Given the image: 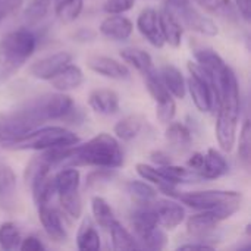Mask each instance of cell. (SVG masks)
<instances>
[{"instance_id":"60d3db41","label":"cell","mask_w":251,"mask_h":251,"mask_svg":"<svg viewBox=\"0 0 251 251\" xmlns=\"http://www.w3.org/2000/svg\"><path fill=\"white\" fill-rule=\"evenodd\" d=\"M175 113H176V104L172 97L156 103V118L160 124L168 125L169 122H172Z\"/></svg>"},{"instance_id":"ab89813d","label":"cell","mask_w":251,"mask_h":251,"mask_svg":"<svg viewBox=\"0 0 251 251\" xmlns=\"http://www.w3.org/2000/svg\"><path fill=\"white\" fill-rule=\"evenodd\" d=\"M238 156H240V160L243 162V165L246 168H249L251 160V126L249 119H246L241 126L240 143H238Z\"/></svg>"},{"instance_id":"681fc988","label":"cell","mask_w":251,"mask_h":251,"mask_svg":"<svg viewBox=\"0 0 251 251\" xmlns=\"http://www.w3.org/2000/svg\"><path fill=\"white\" fill-rule=\"evenodd\" d=\"M203 159H204V154L203 153H194L190 159H188V166L194 171L199 172V169L201 168L203 165Z\"/></svg>"},{"instance_id":"f1b7e54d","label":"cell","mask_w":251,"mask_h":251,"mask_svg":"<svg viewBox=\"0 0 251 251\" xmlns=\"http://www.w3.org/2000/svg\"><path fill=\"white\" fill-rule=\"evenodd\" d=\"M126 191L137 206H149L157 199V190L147 181H129L126 184Z\"/></svg>"},{"instance_id":"1f68e13d","label":"cell","mask_w":251,"mask_h":251,"mask_svg":"<svg viewBox=\"0 0 251 251\" xmlns=\"http://www.w3.org/2000/svg\"><path fill=\"white\" fill-rule=\"evenodd\" d=\"M137 174L147 182H151L154 185H157V188L168 194L171 190L175 188V185L159 171V168H153L150 165H146V163H137Z\"/></svg>"},{"instance_id":"8fae6325","label":"cell","mask_w":251,"mask_h":251,"mask_svg":"<svg viewBox=\"0 0 251 251\" xmlns=\"http://www.w3.org/2000/svg\"><path fill=\"white\" fill-rule=\"evenodd\" d=\"M72 62V54L69 51H56L53 54H49L37 62H34L29 66V75L35 79L49 81L53 78L63 66Z\"/></svg>"},{"instance_id":"c3c4849f","label":"cell","mask_w":251,"mask_h":251,"mask_svg":"<svg viewBox=\"0 0 251 251\" xmlns=\"http://www.w3.org/2000/svg\"><path fill=\"white\" fill-rule=\"evenodd\" d=\"M150 157H151V160H153L154 163H157V166H165V165L172 163L171 157H169L166 153H163V151H154V153H151Z\"/></svg>"},{"instance_id":"ee69618b","label":"cell","mask_w":251,"mask_h":251,"mask_svg":"<svg viewBox=\"0 0 251 251\" xmlns=\"http://www.w3.org/2000/svg\"><path fill=\"white\" fill-rule=\"evenodd\" d=\"M19 249L24 251H40L44 250L46 246L37 238V237H26L21 241Z\"/></svg>"},{"instance_id":"2e32d148","label":"cell","mask_w":251,"mask_h":251,"mask_svg":"<svg viewBox=\"0 0 251 251\" xmlns=\"http://www.w3.org/2000/svg\"><path fill=\"white\" fill-rule=\"evenodd\" d=\"M99 31L103 37L113 40V41H125L131 37L132 31H134V25L132 22L122 16V13L119 15H110L107 18H104L99 26Z\"/></svg>"},{"instance_id":"cb8c5ba5","label":"cell","mask_w":251,"mask_h":251,"mask_svg":"<svg viewBox=\"0 0 251 251\" xmlns=\"http://www.w3.org/2000/svg\"><path fill=\"white\" fill-rule=\"evenodd\" d=\"M53 184L57 196L78 191L81 184V174L74 166H66L53 176Z\"/></svg>"},{"instance_id":"4dcf8cb0","label":"cell","mask_w":251,"mask_h":251,"mask_svg":"<svg viewBox=\"0 0 251 251\" xmlns=\"http://www.w3.org/2000/svg\"><path fill=\"white\" fill-rule=\"evenodd\" d=\"M159 171L174 184H191V182H199L200 179H203L200 176V174L194 169H187L182 166H174L172 163L165 165V166H159Z\"/></svg>"},{"instance_id":"e575fe53","label":"cell","mask_w":251,"mask_h":251,"mask_svg":"<svg viewBox=\"0 0 251 251\" xmlns=\"http://www.w3.org/2000/svg\"><path fill=\"white\" fill-rule=\"evenodd\" d=\"M91 212H93L96 222L104 229H109L112 226V224L116 221V216H115L112 207L103 197L96 196L91 199Z\"/></svg>"},{"instance_id":"4fadbf2b","label":"cell","mask_w":251,"mask_h":251,"mask_svg":"<svg viewBox=\"0 0 251 251\" xmlns=\"http://www.w3.org/2000/svg\"><path fill=\"white\" fill-rule=\"evenodd\" d=\"M151 209L156 213L157 222L162 228L165 229H175L176 226H179L184 222L185 218V210L184 207L174 200H159L156 199L151 203Z\"/></svg>"},{"instance_id":"7c38bea8","label":"cell","mask_w":251,"mask_h":251,"mask_svg":"<svg viewBox=\"0 0 251 251\" xmlns=\"http://www.w3.org/2000/svg\"><path fill=\"white\" fill-rule=\"evenodd\" d=\"M87 66L93 72H96L101 76H106L110 79H118V81L128 79L131 75V72L125 63H121L119 60L109 57V56H103V54H91L87 59Z\"/></svg>"},{"instance_id":"277c9868","label":"cell","mask_w":251,"mask_h":251,"mask_svg":"<svg viewBox=\"0 0 251 251\" xmlns=\"http://www.w3.org/2000/svg\"><path fill=\"white\" fill-rule=\"evenodd\" d=\"M79 138L63 126H44L37 128L16 140L3 143V147L10 150H35L43 151L49 149L74 146Z\"/></svg>"},{"instance_id":"f6af8a7d","label":"cell","mask_w":251,"mask_h":251,"mask_svg":"<svg viewBox=\"0 0 251 251\" xmlns=\"http://www.w3.org/2000/svg\"><path fill=\"white\" fill-rule=\"evenodd\" d=\"M237 10L240 12V15L243 16V19L246 22H250L251 18V0H237L235 3Z\"/></svg>"},{"instance_id":"7a4b0ae2","label":"cell","mask_w":251,"mask_h":251,"mask_svg":"<svg viewBox=\"0 0 251 251\" xmlns=\"http://www.w3.org/2000/svg\"><path fill=\"white\" fill-rule=\"evenodd\" d=\"M124 165V153L118 140L106 132L93 137L82 146L74 147L68 166H94L116 169Z\"/></svg>"},{"instance_id":"83f0119b","label":"cell","mask_w":251,"mask_h":251,"mask_svg":"<svg viewBox=\"0 0 251 251\" xmlns=\"http://www.w3.org/2000/svg\"><path fill=\"white\" fill-rule=\"evenodd\" d=\"M76 246L78 249L82 251H97L100 250V235L97 229L94 228L91 219H84L78 234H76Z\"/></svg>"},{"instance_id":"f546056e","label":"cell","mask_w":251,"mask_h":251,"mask_svg":"<svg viewBox=\"0 0 251 251\" xmlns=\"http://www.w3.org/2000/svg\"><path fill=\"white\" fill-rule=\"evenodd\" d=\"M143 124H144L143 116H140V115H128V116L122 118L119 122H116L113 131H115L116 137L121 138L122 141H131L140 134V131L143 128Z\"/></svg>"},{"instance_id":"5b68a950","label":"cell","mask_w":251,"mask_h":251,"mask_svg":"<svg viewBox=\"0 0 251 251\" xmlns=\"http://www.w3.org/2000/svg\"><path fill=\"white\" fill-rule=\"evenodd\" d=\"M131 225L134 228L137 241L141 243V247H146L149 250L165 249L168 237L160 228L151 204L137 206V209L131 213Z\"/></svg>"},{"instance_id":"d6986e66","label":"cell","mask_w":251,"mask_h":251,"mask_svg":"<svg viewBox=\"0 0 251 251\" xmlns=\"http://www.w3.org/2000/svg\"><path fill=\"white\" fill-rule=\"evenodd\" d=\"M159 22H160V31L163 35L165 43H168L171 47H179L182 43V25L176 19V16L163 7L159 12Z\"/></svg>"},{"instance_id":"f35d334b","label":"cell","mask_w":251,"mask_h":251,"mask_svg":"<svg viewBox=\"0 0 251 251\" xmlns=\"http://www.w3.org/2000/svg\"><path fill=\"white\" fill-rule=\"evenodd\" d=\"M22 241L21 231L13 222H4L0 225V247L3 250H16Z\"/></svg>"},{"instance_id":"8d00e7d4","label":"cell","mask_w":251,"mask_h":251,"mask_svg":"<svg viewBox=\"0 0 251 251\" xmlns=\"http://www.w3.org/2000/svg\"><path fill=\"white\" fill-rule=\"evenodd\" d=\"M59 203H60V207H62L63 213L66 216H69L72 221H76V219L81 218V215H82V201H81L79 190L59 196Z\"/></svg>"},{"instance_id":"836d02e7","label":"cell","mask_w":251,"mask_h":251,"mask_svg":"<svg viewBox=\"0 0 251 251\" xmlns=\"http://www.w3.org/2000/svg\"><path fill=\"white\" fill-rule=\"evenodd\" d=\"M53 3L57 19L65 24L75 21L84 7V0H53Z\"/></svg>"},{"instance_id":"ffe728a7","label":"cell","mask_w":251,"mask_h":251,"mask_svg":"<svg viewBox=\"0 0 251 251\" xmlns=\"http://www.w3.org/2000/svg\"><path fill=\"white\" fill-rule=\"evenodd\" d=\"M229 166L226 159L216 149H209L204 154L203 165L199 169V174L203 179H218L228 172Z\"/></svg>"},{"instance_id":"5bb4252c","label":"cell","mask_w":251,"mask_h":251,"mask_svg":"<svg viewBox=\"0 0 251 251\" xmlns=\"http://www.w3.org/2000/svg\"><path fill=\"white\" fill-rule=\"evenodd\" d=\"M137 28L140 34L156 49H162L165 46V40L160 31L159 12L153 7H146L137 18Z\"/></svg>"},{"instance_id":"d6a6232c","label":"cell","mask_w":251,"mask_h":251,"mask_svg":"<svg viewBox=\"0 0 251 251\" xmlns=\"http://www.w3.org/2000/svg\"><path fill=\"white\" fill-rule=\"evenodd\" d=\"M16 190V175L13 169L4 163H0V204L6 206L12 203Z\"/></svg>"},{"instance_id":"d4e9b609","label":"cell","mask_w":251,"mask_h":251,"mask_svg":"<svg viewBox=\"0 0 251 251\" xmlns=\"http://www.w3.org/2000/svg\"><path fill=\"white\" fill-rule=\"evenodd\" d=\"M121 57L129 63L131 66H134L143 76L144 75H149L151 72H154V65H153V59L151 56L141 50V49H137V47H126L124 50H121Z\"/></svg>"},{"instance_id":"e0dca14e","label":"cell","mask_w":251,"mask_h":251,"mask_svg":"<svg viewBox=\"0 0 251 251\" xmlns=\"http://www.w3.org/2000/svg\"><path fill=\"white\" fill-rule=\"evenodd\" d=\"M88 104L100 115H115L119 112V96L110 88H96L88 96Z\"/></svg>"},{"instance_id":"4316f807","label":"cell","mask_w":251,"mask_h":251,"mask_svg":"<svg viewBox=\"0 0 251 251\" xmlns=\"http://www.w3.org/2000/svg\"><path fill=\"white\" fill-rule=\"evenodd\" d=\"M197 4L207 13L225 19V21H235L237 19V7L232 0H196Z\"/></svg>"},{"instance_id":"d590c367","label":"cell","mask_w":251,"mask_h":251,"mask_svg":"<svg viewBox=\"0 0 251 251\" xmlns=\"http://www.w3.org/2000/svg\"><path fill=\"white\" fill-rule=\"evenodd\" d=\"M113 178H116V171L110 169V168H97L93 172H90L87 175L85 179V188L90 191H97L101 190L103 187H106L107 184H110L113 181Z\"/></svg>"},{"instance_id":"9c48e42d","label":"cell","mask_w":251,"mask_h":251,"mask_svg":"<svg viewBox=\"0 0 251 251\" xmlns=\"http://www.w3.org/2000/svg\"><path fill=\"white\" fill-rule=\"evenodd\" d=\"M241 207V203H228L210 210H201V213L193 215L187 221L188 232L197 240L203 241L222 221L232 218Z\"/></svg>"},{"instance_id":"6da1fadb","label":"cell","mask_w":251,"mask_h":251,"mask_svg":"<svg viewBox=\"0 0 251 251\" xmlns=\"http://www.w3.org/2000/svg\"><path fill=\"white\" fill-rule=\"evenodd\" d=\"M72 109V99L62 91L32 97L12 112L0 113V143L16 140L40 128L47 121L65 118Z\"/></svg>"},{"instance_id":"7bdbcfd3","label":"cell","mask_w":251,"mask_h":251,"mask_svg":"<svg viewBox=\"0 0 251 251\" xmlns=\"http://www.w3.org/2000/svg\"><path fill=\"white\" fill-rule=\"evenodd\" d=\"M21 3L22 0H0V22L4 21L9 15L15 13Z\"/></svg>"},{"instance_id":"b9f144b4","label":"cell","mask_w":251,"mask_h":251,"mask_svg":"<svg viewBox=\"0 0 251 251\" xmlns=\"http://www.w3.org/2000/svg\"><path fill=\"white\" fill-rule=\"evenodd\" d=\"M135 0H106L103 4V10L109 15L125 13L132 9Z\"/></svg>"},{"instance_id":"9a60e30c","label":"cell","mask_w":251,"mask_h":251,"mask_svg":"<svg viewBox=\"0 0 251 251\" xmlns=\"http://www.w3.org/2000/svg\"><path fill=\"white\" fill-rule=\"evenodd\" d=\"M37 210H38V219H40L46 234L49 235V238L59 244L65 243L68 240V232L62 222L60 213L56 209L50 207V204L41 206Z\"/></svg>"},{"instance_id":"484cf974","label":"cell","mask_w":251,"mask_h":251,"mask_svg":"<svg viewBox=\"0 0 251 251\" xmlns=\"http://www.w3.org/2000/svg\"><path fill=\"white\" fill-rule=\"evenodd\" d=\"M110 231V237H112V244L113 249L118 251H131L141 249L140 243L137 241V238L116 219L112 226L109 228Z\"/></svg>"},{"instance_id":"8992f818","label":"cell","mask_w":251,"mask_h":251,"mask_svg":"<svg viewBox=\"0 0 251 251\" xmlns=\"http://www.w3.org/2000/svg\"><path fill=\"white\" fill-rule=\"evenodd\" d=\"M187 68L191 74L187 81V88L190 90L193 103L200 112H210L216 103V91L212 75L199 63L188 62Z\"/></svg>"},{"instance_id":"30bf717a","label":"cell","mask_w":251,"mask_h":251,"mask_svg":"<svg viewBox=\"0 0 251 251\" xmlns=\"http://www.w3.org/2000/svg\"><path fill=\"white\" fill-rule=\"evenodd\" d=\"M238 116L240 113H235L232 110L218 107V119H216V138L221 146V149L226 153H229L237 141V126H238Z\"/></svg>"},{"instance_id":"44dd1931","label":"cell","mask_w":251,"mask_h":251,"mask_svg":"<svg viewBox=\"0 0 251 251\" xmlns=\"http://www.w3.org/2000/svg\"><path fill=\"white\" fill-rule=\"evenodd\" d=\"M193 54L197 60V63L200 66H203L210 75H212V79L218 78L226 68L228 65L225 63V60L219 56L218 51H215L213 49L210 47H196L193 50Z\"/></svg>"},{"instance_id":"52a82bcc","label":"cell","mask_w":251,"mask_h":251,"mask_svg":"<svg viewBox=\"0 0 251 251\" xmlns=\"http://www.w3.org/2000/svg\"><path fill=\"white\" fill-rule=\"evenodd\" d=\"M190 1L191 0H168L165 1V7L176 16V19L182 26L194 32H199L201 35H207V37L218 35L216 24L210 18L200 13L194 6H191Z\"/></svg>"},{"instance_id":"ac0fdd59","label":"cell","mask_w":251,"mask_h":251,"mask_svg":"<svg viewBox=\"0 0 251 251\" xmlns=\"http://www.w3.org/2000/svg\"><path fill=\"white\" fill-rule=\"evenodd\" d=\"M49 82L51 84V87L56 91L65 93V91H69V90H75V88L82 85V82H84V72L81 71L79 66L68 63L53 78H50Z\"/></svg>"},{"instance_id":"7dc6e473","label":"cell","mask_w":251,"mask_h":251,"mask_svg":"<svg viewBox=\"0 0 251 251\" xmlns=\"http://www.w3.org/2000/svg\"><path fill=\"white\" fill-rule=\"evenodd\" d=\"M94 37H96V32L88 28H81L74 35V38L76 41H91V40H94Z\"/></svg>"},{"instance_id":"603a6c76","label":"cell","mask_w":251,"mask_h":251,"mask_svg":"<svg viewBox=\"0 0 251 251\" xmlns=\"http://www.w3.org/2000/svg\"><path fill=\"white\" fill-rule=\"evenodd\" d=\"M159 76L162 79V82L165 84L166 90L171 93V96L176 97V99H184L185 97V91H187V84L185 79L182 76V72L171 63H166L160 68Z\"/></svg>"},{"instance_id":"ba28073f","label":"cell","mask_w":251,"mask_h":251,"mask_svg":"<svg viewBox=\"0 0 251 251\" xmlns=\"http://www.w3.org/2000/svg\"><path fill=\"white\" fill-rule=\"evenodd\" d=\"M172 199H176L179 203L187 204L188 207L197 210H210L228 203H241L243 194L238 191H222V190H207V191H193V193H178L172 191Z\"/></svg>"},{"instance_id":"7402d4cb","label":"cell","mask_w":251,"mask_h":251,"mask_svg":"<svg viewBox=\"0 0 251 251\" xmlns=\"http://www.w3.org/2000/svg\"><path fill=\"white\" fill-rule=\"evenodd\" d=\"M166 143L169 147L178 153H185L191 149L193 138L190 129L181 122H169L165 132Z\"/></svg>"},{"instance_id":"3957f363","label":"cell","mask_w":251,"mask_h":251,"mask_svg":"<svg viewBox=\"0 0 251 251\" xmlns=\"http://www.w3.org/2000/svg\"><path fill=\"white\" fill-rule=\"evenodd\" d=\"M37 38L28 28L7 32L0 40V84L13 76L32 56Z\"/></svg>"},{"instance_id":"bcb514c9","label":"cell","mask_w":251,"mask_h":251,"mask_svg":"<svg viewBox=\"0 0 251 251\" xmlns=\"http://www.w3.org/2000/svg\"><path fill=\"white\" fill-rule=\"evenodd\" d=\"M213 246L204 243V241H200V240H196V243H190V244H181L178 246L176 250H212Z\"/></svg>"},{"instance_id":"74e56055","label":"cell","mask_w":251,"mask_h":251,"mask_svg":"<svg viewBox=\"0 0 251 251\" xmlns=\"http://www.w3.org/2000/svg\"><path fill=\"white\" fill-rule=\"evenodd\" d=\"M53 0H31L28 7L25 9L24 13V19L25 22L31 26V25H37L40 21H43L51 6Z\"/></svg>"}]
</instances>
